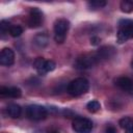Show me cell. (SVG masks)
<instances>
[{
	"label": "cell",
	"instance_id": "10",
	"mask_svg": "<svg viewBox=\"0 0 133 133\" xmlns=\"http://www.w3.org/2000/svg\"><path fill=\"white\" fill-rule=\"evenodd\" d=\"M114 83L123 91H126L128 94H132L133 92V80L130 79L129 77H125V76L118 77V78L115 79Z\"/></svg>",
	"mask_w": 133,
	"mask_h": 133
},
{
	"label": "cell",
	"instance_id": "19",
	"mask_svg": "<svg viewBox=\"0 0 133 133\" xmlns=\"http://www.w3.org/2000/svg\"><path fill=\"white\" fill-rule=\"evenodd\" d=\"M23 33V28L19 25H15V26H11L10 29H9V34L12 36V37H18L20 36L21 34Z\"/></svg>",
	"mask_w": 133,
	"mask_h": 133
},
{
	"label": "cell",
	"instance_id": "24",
	"mask_svg": "<svg viewBox=\"0 0 133 133\" xmlns=\"http://www.w3.org/2000/svg\"><path fill=\"white\" fill-rule=\"evenodd\" d=\"M48 133H58V132H54V131H50V132H48Z\"/></svg>",
	"mask_w": 133,
	"mask_h": 133
},
{
	"label": "cell",
	"instance_id": "5",
	"mask_svg": "<svg viewBox=\"0 0 133 133\" xmlns=\"http://www.w3.org/2000/svg\"><path fill=\"white\" fill-rule=\"evenodd\" d=\"M75 133H91L92 122L86 117H76L72 124Z\"/></svg>",
	"mask_w": 133,
	"mask_h": 133
},
{
	"label": "cell",
	"instance_id": "1",
	"mask_svg": "<svg viewBox=\"0 0 133 133\" xmlns=\"http://www.w3.org/2000/svg\"><path fill=\"white\" fill-rule=\"evenodd\" d=\"M133 38V20L122 19L118 21V30L116 34V42L124 44L127 41Z\"/></svg>",
	"mask_w": 133,
	"mask_h": 133
},
{
	"label": "cell",
	"instance_id": "21",
	"mask_svg": "<svg viewBox=\"0 0 133 133\" xmlns=\"http://www.w3.org/2000/svg\"><path fill=\"white\" fill-rule=\"evenodd\" d=\"M100 43H101V38L100 37H98V36H91V38H90V44L91 45L98 46V45H100Z\"/></svg>",
	"mask_w": 133,
	"mask_h": 133
},
{
	"label": "cell",
	"instance_id": "3",
	"mask_svg": "<svg viewBox=\"0 0 133 133\" xmlns=\"http://www.w3.org/2000/svg\"><path fill=\"white\" fill-rule=\"evenodd\" d=\"M99 62H100V59L96 52L88 53V54L79 56L74 62V68L78 70H87V69L92 68Z\"/></svg>",
	"mask_w": 133,
	"mask_h": 133
},
{
	"label": "cell",
	"instance_id": "9",
	"mask_svg": "<svg viewBox=\"0 0 133 133\" xmlns=\"http://www.w3.org/2000/svg\"><path fill=\"white\" fill-rule=\"evenodd\" d=\"M15 62V53L10 48H3L0 52V64L9 66Z\"/></svg>",
	"mask_w": 133,
	"mask_h": 133
},
{
	"label": "cell",
	"instance_id": "17",
	"mask_svg": "<svg viewBox=\"0 0 133 133\" xmlns=\"http://www.w3.org/2000/svg\"><path fill=\"white\" fill-rule=\"evenodd\" d=\"M86 108L89 112H97L100 108H101V104L99 101L97 100H92V101H89L87 104H86Z\"/></svg>",
	"mask_w": 133,
	"mask_h": 133
},
{
	"label": "cell",
	"instance_id": "16",
	"mask_svg": "<svg viewBox=\"0 0 133 133\" xmlns=\"http://www.w3.org/2000/svg\"><path fill=\"white\" fill-rule=\"evenodd\" d=\"M106 4H107V2L103 1V0H92V1L87 2V5L90 9H99V8L104 7Z\"/></svg>",
	"mask_w": 133,
	"mask_h": 133
},
{
	"label": "cell",
	"instance_id": "11",
	"mask_svg": "<svg viewBox=\"0 0 133 133\" xmlns=\"http://www.w3.org/2000/svg\"><path fill=\"white\" fill-rule=\"evenodd\" d=\"M96 53H97L100 61H102V60L111 58L115 54V49L112 46H103L100 49H98L96 51Z\"/></svg>",
	"mask_w": 133,
	"mask_h": 133
},
{
	"label": "cell",
	"instance_id": "7",
	"mask_svg": "<svg viewBox=\"0 0 133 133\" xmlns=\"http://www.w3.org/2000/svg\"><path fill=\"white\" fill-rule=\"evenodd\" d=\"M26 115L33 121H41L46 117L47 109L41 105H28L26 107Z\"/></svg>",
	"mask_w": 133,
	"mask_h": 133
},
{
	"label": "cell",
	"instance_id": "20",
	"mask_svg": "<svg viewBox=\"0 0 133 133\" xmlns=\"http://www.w3.org/2000/svg\"><path fill=\"white\" fill-rule=\"evenodd\" d=\"M133 123V119L130 118V117H124L122 119H119V126L123 128V129H127L131 124Z\"/></svg>",
	"mask_w": 133,
	"mask_h": 133
},
{
	"label": "cell",
	"instance_id": "12",
	"mask_svg": "<svg viewBox=\"0 0 133 133\" xmlns=\"http://www.w3.org/2000/svg\"><path fill=\"white\" fill-rule=\"evenodd\" d=\"M0 95L2 97H8V98H20L22 95V91L19 87L16 86H11V87H7V86H2L0 87Z\"/></svg>",
	"mask_w": 133,
	"mask_h": 133
},
{
	"label": "cell",
	"instance_id": "18",
	"mask_svg": "<svg viewBox=\"0 0 133 133\" xmlns=\"http://www.w3.org/2000/svg\"><path fill=\"white\" fill-rule=\"evenodd\" d=\"M10 23L6 20H2L0 22V32H1V35L3 37V35L7 32H9V29H10Z\"/></svg>",
	"mask_w": 133,
	"mask_h": 133
},
{
	"label": "cell",
	"instance_id": "13",
	"mask_svg": "<svg viewBox=\"0 0 133 133\" xmlns=\"http://www.w3.org/2000/svg\"><path fill=\"white\" fill-rule=\"evenodd\" d=\"M6 113L9 117H12V118H17L21 115V112H22V109L20 107V105L18 104H15V103H11V104H8L7 107H6Z\"/></svg>",
	"mask_w": 133,
	"mask_h": 133
},
{
	"label": "cell",
	"instance_id": "8",
	"mask_svg": "<svg viewBox=\"0 0 133 133\" xmlns=\"http://www.w3.org/2000/svg\"><path fill=\"white\" fill-rule=\"evenodd\" d=\"M44 21V15L43 11L37 8V7H32L29 11L28 19H27V24L30 28H36L39 27L43 24Z\"/></svg>",
	"mask_w": 133,
	"mask_h": 133
},
{
	"label": "cell",
	"instance_id": "4",
	"mask_svg": "<svg viewBox=\"0 0 133 133\" xmlns=\"http://www.w3.org/2000/svg\"><path fill=\"white\" fill-rule=\"evenodd\" d=\"M70 28V22L66 19H58L54 23V39L57 44H62L66 37Z\"/></svg>",
	"mask_w": 133,
	"mask_h": 133
},
{
	"label": "cell",
	"instance_id": "15",
	"mask_svg": "<svg viewBox=\"0 0 133 133\" xmlns=\"http://www.w3.org/2000/svg\"><path fill=\"white\" fill-rule=\"evenodd\" d=\"M121 10L123 12H126V14H129V12H132L133 11V1H130V0H124L121 2Z\"/></svg>",
	"mask_w": 133,
	"mask_h": 133
},
{
	"label": "cell",
	"instance_id": "6",
	"mask_svg": "<svg viewBox=\"0 0 133 133\" xmlns=\"http://www.w3.org/2000/svg\"><path fill=\"white\" fill-rule=\"evenodd\" d=\"M33 66L39 75H46L47 73L52 72L55 69L56 64L53 60L45 59L43 57H37L33 62Z\"/></svg>",
	"mask_w": 133,
	"mask_h": 133
},
{
	"label": "cell",
	"instance_id": "2",
	"mask_svg": "<svg viewBox=\"0 0 133 133\" xmlns=\"http://www.w3.org/2000/svg\"><path fill=\"white\" fill-rule=\"evenodd\" d=\"M88 88H89L88 81L83 77H79V78L72 80L68 84L66 91L73 97H78V96L85 94L88 90Z\"/></svg>",
	"mask_w": 133,
	"mask_h": 133
},
{
	"label": "cell",
	"instance_id": "22",
	"mask_svg": "<svg viewBox=\"0 0 133 133\" xmlns=\"http://www.w3.org/2000/svg\"><path fill=\"white\" fill-rule=\"evenodd\" d=\"M105 133H117V131H116V129H115L113 126H108V127L106 128Z\"/></svg>",
	"mask_w": 133,
	"mask_h": 133
},
{
	"label": "cell",
	"instance_id": "14",
	"mask_svg": "<svg viewBox=\"0 0 133 133\" xmlns=\"http://www.w3.org/2000/svg\"><path fill=\"white\" fill-rule=\"evenodd\" d=\"M33 43L34 45H36L38 48H44L48 45L49 43V36L47 33L42 32V33H37L34 37H33Z\"/></svg>",
	"mask_w": 133,
	"mask_h": 133
},
{
	"label": "cell",
	"instance_id": "23",
	"mask_svg": "<svg viewBox=\"0 0 133 133\" xmlns=\"http://www.w3.org/2000/svg\"><path fill=\"white\" fill-rule=\"evenodd\" d=\"M131 68L133 69V59H132V61H131Z\"/></svg>",
	"mask_w": 133,
	"mask_h": 133
}]
</instances>
